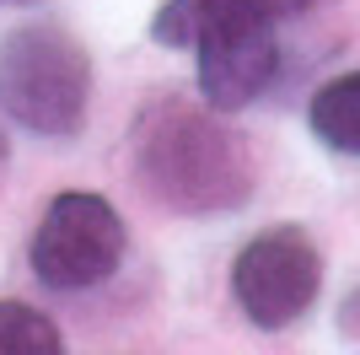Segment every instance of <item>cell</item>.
Wrapping results in <instances>:
<instances>
[{
  "mask_svg": "<svg viewBox=\"0 0 360 355\" xmlns=\"http://www.w3.org/2000/svg\"><path fill=\"white\" fill-rule=\"evenodd\" d=\"M135 183L172 216H226L253 194V151L221 118V108L194 97H150L129 130Z\"/></svg>",
  "mask_w": 360,
  "mask_h": 355,
  "instance_id": "1",
  "label": "cell"
},
{
  "mask_svg": "<svg viewBox=\"0 0 360 355\" xmlns=\"http://www.w3.org/2000/svg\"><path fill=\"white\" fill-rule=\"evenodd\" d=\"M280 11L269 0H167L150 38L162 49H194L199 97L221 113L264 97L280 70Z\"/></svg>",
  "mask_w": 360,
  "mask_h": 355,
  "instance_id": "2",
  "label": "cell"
},
{
  "mask_svg": "<svg viewBox=\"0 0 360 355\" xmlns=\"http://www.w3.org/2000/svg\"><path fill=\"white\" fill-rule=\"evenodd\" d=\"M91 54L60 22H27L0 44V113L22 130L65 140L86 124Z\"/></svg>",
  "mask_w": 360,
  "mask_h": 355,
  "instance_id": "3",
  "label": "cell"
},
{
  "mask_svg": "<svg viewBox=\"0 0 360 355\" xmlns=\"http://www.w3.org/2000/svg\"><path fill=\"white\" fill-rule=\"evenodd\" d=\"M129 248V226L103 194H60L32 232L27 264L49 291H91L113 280Z\"/></svg>",
  "mask_w": 360,
  "mask_h": 355,
  "instance_id": "4",
  "label": "cell"
},
{
  "mask_svg": "<svg viewBox=\"0 0 360 355\" xmlns=\"http://www.w3.org/2000/svg\"><path fill=\"white\" fill-rule=\"evenodd\" d=\"M231 291L253 328H290L323 291V253L301 226H269L237 253Z\"/></svg>",
  "mask_w": 360,
  "mask_h": 355,
  "instance_id": "5",
  "label": "cell"
},
{
  "mask_svg": "<svg viewBox=\"0 0 360 355\" xmlns=\"http://www.w3.org/2000/svg\"><path fill=\"white\" fill-rule=\"evenodd\" d=\"M307 118H312V135L328 151H339V156H360V70L333 75L328 87H317Z\"/></svg>",
  "mask_w": 360,
  "mask_h": 355,
  "instance_id": "6",
  "label": "cell"
},
{
  "mask_svg": "<svg viewBox=\"0 0 360 355\" xmlns=\"http://www.w3.org/2000/svg\"><path fill=\"white\" fill-rule=\"evenodd\" d=\"M0 355H60V328L27 301H0Z\"/></svg>",
  "mask_w": 360,
  "mask_h": 355,
  "instance_id": "7",
  "label": "cell"
},
{
  "mask_svg": "<svg viewBox=\"0 0 360 355\" xmlns=\"http://www.w3.org/2000/svg\"><path fill=\"white\" fill-rule=\"evenodd\" d=\"M6 156H11V146H6V130H0V167H6Z\"/></svg>",
  "mask_w": 360,
  "mask_h": 355,
  "instance_id": "8",
  "label": "cell"
}]
</instances>
